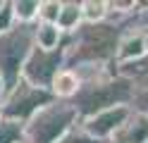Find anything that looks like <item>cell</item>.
<instances>
[{
  "mask_svg": "<svg viewBox=\"0 0 148 143\" xmlns=\"http://www.w3.org/2000/svg\"><path fill=\"white\" fill-rule=\"evenodd\" d=\"M122 31L110 24H84L81 22L72 34H64V67L74 69L79 64H100L112 62Z\"/></svg>",
  "mask_w": 148,
  "mask_h": 143,
  "instance_id": "obj_1",
  "label": "cell"
},
{
  "mask_svg": "<svg viewBox=\"0 0 148 143\" xmlns=\"http://www.w3.org/2000/svg\"><path fill=\"white\" fill-rule=\"evenodd\" d=\"M77 124L79 114L72 100H53L24 122V138L29 143H60L62 136Z\"/></svg>",
  "mask_w": 148,
  "mask_h": 143,
  "instance_id": "obj_2",
  "label": "cell"
},
{
  "mask_svg": "<svg viewBox=\"0 0 148 143\" xmlns=\"http://www.w3.org/2000/svg\"><path fill=\"white\" fill-rule=\"evenodd\" d=\"M34 45V24H12L0 34V81L5 95L22 81V67Z\"/></svg>",
  "mask_w": 148,
  "mask_h": 143,
  "instance_id": "obj_3",
  "label": "cell"
},
{
  "mask_svg": "<svg viewBox=\"0 0 148 143\" xmlns=\"http://www.w3.org/2000/svg\"><path fill=\"white\" fill-rule=\"evenodd\" d=\"M53 93L45 88H36L29 86L26 81H19L14 88L5 95V100L0 103V114L5 119H14V122H26L36 110H41L43 105L53 103Z\"/></svg>",
  "mask_w": 148,
  "mask_h": 143,
  "instance_id": "obj_4",
  "label": "cell"
},
{
  "mask_svg": "<svg viewBox=\"0 0 148 143\" xmlns=\"http://www.w3.org/2000/svg\"><path fill=\"white\" fill-rule=\"evenodd\" d=\"M60 69H64V43L58 45L55 50H41V48L34 45L31 55L26 57V62L22 67V81H26L29 86H36V88L50 91V83Z\"/></svg>",
  "mask_w": 148,
  "mask_h": 143,
  "instance_id": "obj_5",
  "label": "cell"
},
{
  "mask_svg": "<svg viewBox=\"0 0 148 143\" xmlns=\"http://www.w3.org/2000/svg\"><path fill=\"white\" fill-rule=\"evenodd\" d=\"M132 114L129 105H115V107H108V110H100L96 114H91L88 119H81V129L88 131L93 138L98 141H108L112 133L127 122V117Z\"/></svg>",
  "mask_w": 148,
  "mask_h": 143,
  "instance_id": "obj_6",
  "label": "cell"
},
{
  "mask_svg": "<svg viewBox=\"0 0 148 143\" xmlns=\"http://www.w3.org/2000/svg\"><path fill=\"white\" fill-rule=\"evenodd\" d=\"M110 138L119 141V143H146L148 141V117H143L138 112H132L127 117V122Z\"/></svg>",
  "mask_w": 148,
  "mask_h": 143,
  "instance_id": "obj_7",
  "label": "cell"
},
{
  "mask_svg": "<svg viewBox=\"0 0 148 143\" xmlns=\"http://www.w3.org/2000/svg\"><path fill=\"white\" fill-rule=\"evenodd\" d=\"M143 55H146L143 34H138V31H129V34H122V36H119L117 53H115V62H117V64L141 60Z\"/></svg>",
  "mask_w": 148,
  "mask_h": 143,
  "instance_id": "obj_8",
  "label": "cell"
},
{
  "mask_svg": "<svg viewBox=\"0 0 148 143\" xmlns=\"http://www.w3.org/2000/svg\"><path fill=\"white\" fill-rule=\"evenodd\" d=\"M79 88H81L79 76L74 74L72 69H67V67L55 74V79L50 83V93H53L55 100H72L74 95L79 93Z\"/></svg>",
  "mask_w": 148,
  "mask_h": 143,
  "instance_id": "obj_9",
  "label": "cell"
},
{
  "mask_svg": "<svg viewBox=\"0 0 148 143\" xmlns=\"http://www.w3.org/2000/svg\"><path fill=\"white\" fill-rule=\"evenodd\" d=\"M62 38L64 34L55 24H41V22L34 24V43L41 50H55L58 45H62Z\"/></svg>",
  "mask_w": 148,
  "mask_h": 143,
  "instance_id": "obj_10",
  "label": "cell"
},
{
  "mask_svg": "<svg viewBox=\"0 0 148 143\" xmlns=\"http://www.w3.org/2000/svg\"><path fill=\"white\" fill-rule=\"evenodd\" d=\"M117 76L127 79L134 86H148V55H143L141 60H134V62L117 64Z\"/></svg>",
  "mask_w": 148,
  "mask_h": 143,
  "instance_id": "obj_11",
  "label": "cell"
},
{
  "mask_svg": "<svg viewBox=\"0 0 148 143\" xmlns=\"http://www.w3.org/2000/svg\"><path fill=\"white\" fill-rule=\"evenodd\" d=\"M79 24H81V3H77V0L60 3V12H58L55 26H58L62 34H72Z\"/></svg>",
  "mask_w": 148,
  "mask_h": 143,
  "instance_id": "obj_12",
  "label": "cell"
},
{
  "mask_svg": "<svg viewBox=\"0 0 148 143\" xmlns=\"http://www.w3.org/2000/svg\"><path fill=\"white\" fill-rule=\"evenodd\" d=\"M108 17L105 0H84L81 3V22L84 24H100Z\"/></svg>",
  "mask_w": 148,
  "mask_h": 143,
  "instance_id": "obj_13",
  "label": "cell"
},
{
  "mask_svg": "<svg viewBox=\"0 0 148 143\" xmlns=\"http://www.w3.org/2000/svg\"><path fill=\"white\" fill-rule=\"evenodd\" d=\"M36 14H38V0H14L12 3L14 24H36Z\"/></svg>",
  "mask_w": 148,
  "mask_h": 143,
  "instance_id": "obj_14",
  "label": "cell"
},
{
  "mask_svg": "<svg viewBox=\"0 0 148 143\" xmlns=\"http://www.w3.org/2000/svg\"><path fill=\"white\" fill-rule=\"evenodd\" d=\"M24 141V122L0 119V143H19Z\"/></svg>",
  "mask_w": 148,
  "mask_h": 143,
  "instance_id": "obj_15",
  "label": "cell"
},
{
  "mask_svg": "<svg viewBox=\"0 0 148 143\" xmlns=\"http://www.w3.org/2000/svg\"><path fill=\"white\" fill-rule=\"evenodd\" d=\"M58 12H60V0H38V14H36V22H41V24H55V22H58Z\"/></svg>",
  "mask_w": 148,
  "mask_h": 143,
  "instance_id": "obj_16",
  "label": "cell"
},
{
  "mask_svg": "<svg viewBox=\"0 0 148 143\" xmlns=\"http://www.w3.org/2000/svg\"><path fill=\"white\" fill-rule=\"evenodd\" d=\"M129 110L148 117V86H134L132 98H129Z\"/></svg>",
  "mask_w": 148,
  "mask_h": 143,
  "instance_id": "obj_17",
  "label": "cell"
},
{
  "mask_svg": "<svg viewBox=\"0 0 148 143\" xmlns=\"http://www.w3.org/2000/svg\"><path fill=\"white\" fill-rule=\"evenodd\" d=\"M60 143H103V141L93 138L88 131L81 129V124H77V127H72V129L62 136V141H60Z\"/></svg>",
  "mask_w": 148,
  "mask_h": 143,
  "instance_id": "obj_18",
  "label": "cell"
},
{
  "mask_svg": "<svg viewBox=\"0 0 148 143\" xmlns=\"http://www.w3.org/2000/svg\"><path fill=\"white\" fill-rule=\"evenodd\" d=\"M14 24V17H12V3H5L3 10H0V34L7 31Z\"/></svg>",
  "mask_w": 148,
  "mask_h": 143,
  "instance_id": "obj_19",
  "label": "cell"
},
{
  "mask_svg": "<svg viewBox=\"0 0 148 143\" xmlns=\"http://www.w3.org/2000/svg\"><path fill=\"white\" fill-rule=\"evenodd\" d=\"M5 100V86H3V81H0V103Z\"/></svg>",
  "mask_w": 148,
  "mask_h": 143,
  "instance_id": "obj_20",
  "label": "cell"
},
{
  "mask_svg": "<svg viewBox=\"0 0 148 143\" xmlns=\"http://www.w3.org/2000/svg\"><path fill=\"white\" fill-rule=\"evenodd\" d=\"M143 45H146V55H148V34H143Z\"/></svg>",
  "mask_w": 148,
  "mask_h": 143,
  "instance_id": "obj_21",
  "label": "cell"
},
{
  "mask_svg": "<svg viewBox=\"0 0 148 143\" xmlns=\"http://www.w3.org/2000/svg\"><path fill=\"white\" fill-rule=\"evenodd\" d=\"M103 143H119V141H112V138H108V141H103Z\"/></svg>",
  "mask_w": 148,
  "mask_h": 143,
  "instance_id": "obj_22",
  "label": "cell"
},
{
  "mask_svg": "<svg viewBox=\"0 0 148 143\" xmlns=\"http://www.w3.org/2000/svg\"><path fill=\"white\" fill-rule=\"evenodd\" d=\"M3 5H5V0H0V10H3Z\"/></svg>",
  "mask_w": 148,
  "mask_h": 143,
  "instance_id": "obj_23",
  "label": "cell"
},
{
  "mask_svg": "<svg viewBox=\"0 0 148 143\" xmlns=\"http://www.w3.org/2000/svg\"><path fill=\"white\" fill-rule=\"evenodd\" d=\"M19 143H29V141H26V138H24V141H19Z\"/></svg>",
  "mask_w": 148,
  "mask_h": 143,
  "instance_id": "obj_24",
  "label": "cell"
},
{
  "mask_svg": "<svg viewBox=\"0 0 148 143\" xmlns=\"http://www.w3.org/2000/svg\"><path fill=\"white\" fill-rule=\"evenodd\" d=\"M0 119H3V114H0Z\"/></svg>",
  "mask_w": 148,
  "mask_h": 143,
  "instance_id": "obj_25",
  "label": "cell"
},
{
  "mask_svg": "<svg viewBox=\"0 0 148 143\" xmlns=\"http://www.w3.org/2000/svg\"><path fill=\"white\" fill-rule=\"evenodd\" d=\"M146 143H148V141H146Z\"/></svg>",
  "mask_w": 148,
  "mask_h": 143,
  "instance_id": "obj_26",
  "label": "cell"
}]
</instances>
